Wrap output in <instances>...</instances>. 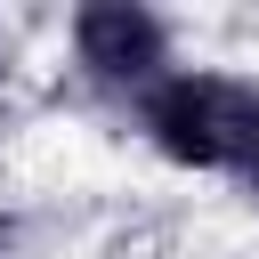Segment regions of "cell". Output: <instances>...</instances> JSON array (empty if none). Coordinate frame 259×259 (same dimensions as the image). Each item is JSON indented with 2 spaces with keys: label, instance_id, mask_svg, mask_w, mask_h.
<instances>
[{
  "label": "cell",
  "instance_id": "cell-1",
  "mask_svg": "<svg viewBox=\"0 0 259 259\" xmlns=\"http://www.w3.org/2000/svg\"><path fill=\"white\" fill-rule=\"evenodd\" d=\"M138 130L178 170H243L251 146H259V81L251 73L170 65V81H154L138 97Z\"/></svg>",
  "mask_w": 259,
  "mask_h": 259
},
{
  "label": "cell",
  "instance_id": "cell-2",
  "mask_svg": "<svg viewBox=\"0 0 259 259\" xmlns=\"http://www.w3.org/2000/svg\"><path fill=\"white\" fill-rule=\"evenodd\" d=\"M73 65L105 89V97H146L154 81H170V24L138 0H97L73 16Z\"/></svg>",
  "mask_w": 259,
  "mask_h": 259
},
{
  "label": "cell",
  "instance_id": "cell-3",
  "mask_svg": "<svg viewBox=\"0 0 259 259\" xmlns=\"http://www.w3.org/2000/svg\"><path fill=\"white\" fill-rule=\"evenodd\" d=\"M235 178H243V194H251V202H259V146H251V162H243V170H235Z\"/></svg>",
  "mask_w": 259,
  "mask_h": 259
}]
</instances>
